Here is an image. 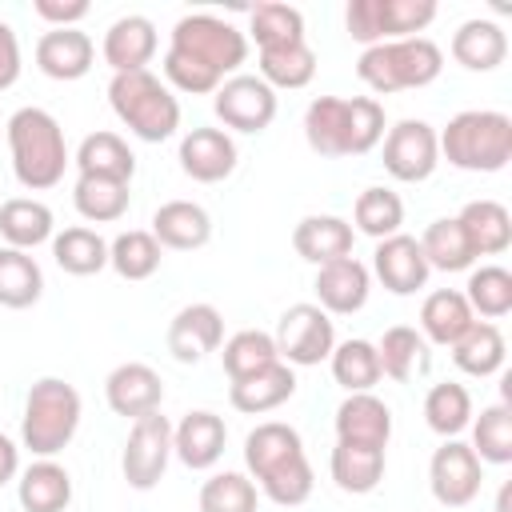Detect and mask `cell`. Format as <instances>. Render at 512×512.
<instances>
[{"instance_id":"obj_1","label":"cell","mask_w":512,"mask_h":512,"mask_svg":"<svg viewBox=\"0 0 512 512\" xmlns=\"http://www.w3.org/2000/svg\"><path fill=\"white\" fill-rule=\"evenodd\" d=\"M244 468L260 496L280 508H300L316 488L304 440L284 420H264L244 436Z\"/></svg>"},{"instance_id":"obj_2","label":"cell","mask_w":512,"mask_h":512,"mask_svg":"<svg viewBox=\"0 0 512 512\" xmlns=\"http://www.w3.org/2000/svg\"><path fill=\"white\" fill-rule=\"evenodd\" d=\"M304 140L316 156H364L384 140V104L376 96H316L304 108Z\"/></svg>"},{"instance_id":"obj_3","label":"cell","mask_w":512,"mask_h":512,"mask_svg":"<svg viewBox=\"0 0 512 512\" xmlns=\"http://www.w3.org/2000/svg\"><path fill=\"white\" fill-rule=\"evenodd\" d=\"M4 132H8L12 172H16L20 188L48 192V188H56L64 180V172L72 164V152H68L60 120L48 108H36V104L16 108L8 116V124H4Z\"/></svg>"},{"instance_id":"obj_4","label":"cell","mask_w":512,"mask_h":512,"mask_svg":"<svg viewBox=\"0 0 512 512\" xmlns=\"http://www.w3.org/2000/svg\"><path fill=\"white\" fill-rule=\"evenodd\" d=\"M440 160L460 172H500L512 160V116L496 108L456 112L440 132Z\"/></svg>"},{"instance_id":"obj_5","label":"cell","mask_w":512,"mask_h":512,"mask_svg":"<svg viewBox=\"0 0 512 512\" xmlns=\"http://www.w3.org/2000/svg\"><path fill=\"white\" fill-rule=\"evenodd\" d=\"M80 416H84L80 392L60 376H40L24 396L20 448H28L36 460L64 452L80 428Z\"/></svg>"},{"instance_id":"obj_6","label":"cell","mask_w":512,"mask_h":512,"mask_svg":"<svg viewBox=\"0 0 512 512\" xmlns=\"http://www.w3.org/2000/svg\"><path fill=\"white\" fill-rule=\"evenodd\" d=\"M440 72H444V52H440V44L428 40V36L384 40V44L364 48L360 60H356V76H360L376 96L428 88Z\"/></svg>"},{"instance_id":"obj_7","label":"cell","mask_w":512,"mask_h":512,"mask_svg":"<svg viewBox=\"0 0 512 512\" xmlns=\"http://www.w3.org/2000/svg\"><path fill=\"white\" fill-rule=\"evenodd\" d=\"M108 104L116 120L144 144H160L180 128V100L156 72H120L108 80Z\"/></svg>"},{"instance_id":"obj_8","label":"cell","mask_w":512,"mask_h":512,"mask_svg":"<svg viewBox=\"0 0 512 512\" xmlns=\"http://www.w3.org/2000/svg\"><path fill=\"white\" fill-rule=\"evenodd\" d=\"M168 48L192 56L196 64H204L212 76L228 80L240 72V64L248 60V36L224 20V16H212V12H188L172 24V40Z\"/></svg>"},{"instance_id":"obj_9","label":"cell","mask_w":512,"mask_h":512,"mask_svg":"<svg viewBox=\"0 0 512 512\" xmlns=\"http://www.w3.org/2000/svg\"><path fill=\"white\" fill-rule=\"evenodd\" d=\"M432 20H436L432 0H348L344 8V28L364 48L384 44V40L420 36Z\"/></svg>"},{"instance_id":"obj_10","label":"cell","mask_w":512,"mask_h":512,"mask_svg":"<svg viewBox=\"0 0 512 512\" xmlns=\"http://www.w3.org/2000/svg\"><path fill=\"white\" fill-rule=\"evenodd\" d=\"M272 340H276V356L288 368H312L332 356L336 324L320 304H292V308H284Z\"/></svg>"},{"instance_id":"obj_11","label":"cell","mask_w":512,"mask_h":512,"mask_svg":"<svg viewBox=\"0 0 512 512\" xmlns=\"http://www.w3.org/2000/svg\"><path fill=\"white\" fill-rule=\"evenodd\" d=\"M172 460V424L164 412H148L140 420H132L124 452H120V472L128 480V488L148 492L164 480Z\"/></svg>"},{"instance_id":"obj_12","label":"cell","mask_w":512,"mask_h":512,"mask_svg":"<svg viewBox=\"0 0 512 512\" xmlns=\"http://www.w3.org/2000/svg\"><path fill=\"white\" fill-rule=\"evenodd\" d=\"M212 108H216V120L224 124V132L256 136L276 120V92L260 76L236 72L212 92Z\"/></svg>"},{"instance_id":"obj_13","label":"cell","mask_w":512,"mask_h":512,"mask_svg":"<svg viewBox=\"0 0 512 512\" xmlns=\"http://www.w3.org/2000/svg\"><path fill=\"white\" fill-rule=\"evenodd\" d=\"M384 172L400 184H420L436 172L440 164V144H436V128L428 120H396L384 132Z\"/></svg>"},{"instance_id":"obj_14","label":"cell","mask_w":512,"mask_h":512,"mask_svg":"<svg viewBox=\"0 0 512 512\" xmlns=\"http://www.w3.org/2000/svg\"><path fill=\"white\" fill-rule=\"evenodd\" d=\"M480 484H484V464L472 452V444L452 436V440H444L432 452V460H428V488H432L436 504L464 508V504H472L480 496Z\"/></svg>"},{"instance_id":"obj_15","label":"cell","mask_w":512,"mask_h":512,"mask_svg":"<svg viewBox=\"0 0 512 512\" xmlns=\"http://www.w3.org/2000/svg\"><path fill=\"white\" fill-rule=\"evenodd\" d=\"M176 160H180V172L188 180H196V184H220V180H228L236 172L240 152H236L232 132H224V128H188L180 136Z\"/></svg>"},{"instance_id":"obj_16","label":"cell","mask_w":512,"mask_h":512,"mask_svg":"<svg viewBox=\"0 0 512 512\" xmlns=\"http://www.w3.org/2000/svg\"><path fill=\"white\" fill-rule=\"evenodd\" d=\"M104 400L116 416L140 420L148 412H160L164 404V380L152 364L144 360H124L104 376Z\"/></svg>"},{"instance_id":"obj_17","label":"cell","mask_w":512,"mask_h":512,"mask_svg":"<svg viewBox=\"0 0 512 512\" xmlns=\"http://www.w3.org/2000/svg\"><path fill=\"white\" fill-rule=\"evenodd\" d=\"M164 340H168L172 360H180V364H200L208 352H216V348L224 344V316H220L216 304H204V300L184 304V308L168 320Z\"/></svg>"},{"instance_id":"obj_18","label":"cell","mask_w":512,"mask_h":512,"mask_svg":"<svg viewBox=\"0 0 512 512\" xmlns=\"http://www.w3.org/2000/svg\"><path fill=\"white\" fill-rule=\"evenodd\" d=\"M224 444H228V424L212 408H192L184 412L180 424H172V456L192 472L216 468L224 456Z\"/></svg>"},{"instance_id":"obj_19","label":"cell","mask_w":512,"mask_h":512,"mask_svg":"<svg viewBox=\"0 0 512 512\" xmlns=\"http://www.w3.org/2000/svg\"><path fill=\"white\" fill-rule=\"evenodd\" d=\"M372 272H376V280L392 296H416L428 284V276H432V268H428V260L420 252V240L408 236V232H396L388 240H376Z\"/></svg>"},{"instance_id":"obj_20","label":"cell","mask_w":512,"mask_h":512,"mask_svg":"<svg viewBox=\"0 0 512 512\" xmlns=\"http://www.w3.org/2000/svg\"><path fill=\"white\" fill-rule=\"evenodd\" d=\"M316 304L328 312V316H352L368 304V292H372V272L368 264H360L356 256H340L332 264H320L316 268Z\"/></svg>"},{"instance_id":"obj_21","label":"cell","mask_w":512,"mask_h":512,"mask_svg":"<svg viewBox=\"0 0 512 512\" xmlns=\"http://www.w3.org/2000/svg\"><path fill=\"white\" fill-rule=\"evenodd\" d=\"M156 48H160L156 24L148 16H140V12H128V16H120V20L108 24L104 44H100V56L112 68V76H120V72H144L152 64Z\"/></svg>"},{"instance_id":"obj_22","label":"cell","mask_w":512,"mask_h":512,"mask_svg":"<svg viewBox=\"0 0 512 512\" xmlns=\"http://www.w3.org/2000/svg\"><path fill=\"white\" fill-rule=\"evenodd\" d=\"M96 64V44L84 28H48L40 40H36V68L48 76V80H80L88 76Z\"/></svg>"},{"instance_id":"obj_23","label":"cell","mask_w":512,"mask_h":512,"mask_svg":"<svg viewBox=\"0 0 512 512\" xmlns=\"http://www.w3.org/2000/svg\"><path fill=\"white\" fill-rule=\"evenodd\" d=\"M148 232L168 252H196V248H204L212 240V216L196 200H164L152 212V228Z\"/></svg>"},{"instance_id":"obj_24","label":"cell","mask_w":512,"mask_h":512,"mask_svg":"<svg viewBox=\"0 0 512 512\" xmlns=\"http://www.w3.org/2000/svg\"><path fill=\"white\" fill-rule=\"evenodd\" d=\"M352 244H356V232L344 216H332V212H312L304 216L296 228H292V248L300 260L308 264H332L340 256H352Z\"/></svg>"},{"instance_id":"obj_25","label":"cell","mask_w":512,"mask_h":512,"mask_svg":"<svg viewBox=\"0 0 512 512\" xmlns=\"http://www.w3.org/2000/svg\"><path fill=\"white\" fill-rule=\"evenodd\" d=\"M292 396H296V368H288L284 360H276V364H268V368L228 384V404L236 412H244V416L276 412Z\"/></svg>"},{"instance_id":"obj_26","label":"cell","mask_w":512,"mask_h":512,"mask_svg":"<svg viewBox=\"0 0 512 512\" xmlns=\"http://www.w3.org/2000/svg\"><path fill=\"white\" fill-rule=\"evenodd\" d=\"M336 440L388 448L392 440V408L376 392H348L336 408Z\"/></svg>"},{"instance_id":"obj_27","label":"cell","mask_w":512,"mask_h":512,"mask_svg":"<svg viewBox=\"0 0 512 512\" xmlns=\"http://www.w3.org/2000/svg\"><path fill=\"white\" fill-rule=\"evenodd\" d=\"M16 500H20L24 512H68V504H72V476H68V468L56 456L32 460L16 476Z\"/></svg>"},{"instance_id":"obj_28","label":"cell","mask_w":512,"mask_h":512,"mask_svg":"<svg viewBox=\"0 0 512 512\" xmlns=\"http://www.w3.org/2000/svg\"><path fill=\"white\" fill-rule=\"evenodd\" d=\"M452 60L468 72H496L504 60H508V32L496 24V20H464L456 32H452V44H448Z\"/></svg>"},{"instance_id":"obj_29","label":"cell","mask_w":512,"mask_h":512,"mask_svg":"<svg viewBox=\"0 0 512 512\" xmlns=\"http://www.w3.org/2000/svg\"><path fill=\"white\" fill-rule=\"evenodd\" d=\"M472 324H476V316H472V308H468L460 288H436L420 304V336H424V344L452 348Z\"/></svg>"},{"instance_id":"obj_30","label":"cell","mask_w":512,"mask_h":512,"mask_svg":"<svg viewBox=\"0 0 512 512\" xmlns=\"http://www.w3.org/2000/svg\"><path fill=\"white\" fill-rule=\"evenodd\" d=\"M328 468H332V480H336L340 492H348V496H368V492L380 488L384 468H388V456H384V448H376V444H348V440H336Z\"/></svg>"},{"instance_id":"obj_31","label":"cell","mask_w":512,"mask_h":512,"mask_svg":"<svg viewBox=\"0 0 512 512\" xmlns=\"http://www.w3.org/2000/svg\"><path fill=\"white\" fill-rule=\"evenodd\" d=\"M56 236V220H52V208L36 196H12L0 204V240L8 248H20V252H32L40 244H48Z\"/></svg>"},{"instance_id":"obj_32","label":"cell","mask_w":512,"mask_h":512,"mask_svg":"<svg viewBox=\"0 0 512 512\" xmlns=\"http://www.w3.org/2000/svg\"><path fill=\"white\" fill-rule=\"evenodd\" d=\"M72 164L80 176H104V180H124V184H132V176H136V156H132L128 140L108 128L88 132L80 140Z\"/></svg>"},{"instance_id":"obj_33","label":"cell","mask_w":512,"mask_h":512,"mask_svg":"<svg viewBox=\"0 0 512 512\" xmlns=\"http://www.w3.org/2000/svg\"><path fill=\"white\" fill-rule=\"evenodd\" d=\"M456 220H460V228H464V236H468L476 260H480V256H500V252H508V244H512V216H508V208H504L500 200H488V196L468 200V204L456 212Z\"/></svg>"},{"instance_id":"obj_34","label":"cell","mask_w":512,"mask_h":512,"mask_svg":"<svg viewBox=\"0 0 512 512\" xmlns=\"http://www.w3.org/2000/svg\"><path fill=\"white\" fill-rule=\"evenodd\" d=\"M256 76L280 92H296V88H308L312 76H316V52L308 40H296V44H276V48H260V60H256Z\"/></svg>"},{"instance_id":"obj_35","label":"cell","mask_w":512,"mask_h":512,"mask_svg":"<svg viewBox=\"0 0 512 512\" xmlns=\"http://www.w3.org/2000/svg\"><path fill=\"white\" fill-rule=\"evenodd\" d=\"M504 356H508V344H504V332L492 324V320H476L456 344H452V364L464 372V376H496L504 368Z\"/></svg>"},{"instance_id":"obj_36","label":"cell","mask_w":512,"mask_h":512,"mask_svg":"<svg viewBox=\"0 0 512 512\" xmlns=\"http://www.w3.org/2000/svg\"><path fill=\"white\" fill-rule=\"evenodd\" d=\"M52 260L68 276H96L108 268V240L96 228L72 224L52 236Z\"/></svg>"},{"instance_id":"obj_37","label":"cell","mask_w":512,"mask_h":512,"mask_svg":"<svg viewBox=\"0 0 512 512\" xmlns=\"http://www.w3.org/2000/svg\"><path fill=\"white\" fill-rule=\"evenodd\" d=\"M420 252H424L432 272H468L476 264V252H472V244H468V236H464L456 216L432 220L424 228V236H420Z\"/></svg>"},{"instance_id":"obj_38","label":"cell","mask_w":512,"mask_h":512,"mask_svg":"<svg viewBox=\"0 0 512 512\" xmlns=\"http://www.w3.org/2000/svg\"><path fill=\"white\" fill-rule=\"evenodd\" d=\"M44 296V272L32 252L20 248H0V308H32Z\"/></svg>"},{"instance_id":"obj_39","label":"cell","mask_w":512,"mask_h":512,"mask_svg":"<svg viewBox=\"0 0 512 512\" xmlns=\"http://www.w3.org/2000/svg\"><path fill=\"white\" fill-rule=\"evenodd\" d=\"M376 360H380V376L404 384V380H412V376L428 364V344H424V336H420L416 328L392 324V328H384V336L376 340Z\"/></svg>"},{"instance_id":"obj_40","label":"cell","mask_w":512,"mask_h":512,"mask_svg":"<svg viewBox=\"0 0 512 512\" xmlns=\"http://www.w3.org/2000/svg\"><path fill=\"white\" fill-rule=\"evenodd\" d=\"M72 204L88 224H116L128 204L132 192L124 180H104V176H76L72 184Z\"/></svg>"},{"instance_id":"obj_41","label":"cell","mask_w":512,"mask_h":512,"mask_svg":"<svg viewBox=\"0 0 512 512\" xmlns=\"http://www.w3.org/2000/svg\"><path fill=\"white\" fill-rule=\"evenodd\" d=\"M472 416H476L472 412V392L460 380H440V384L428 388V396H424V424L436 436H444V440L460 436L472 424Z\"/></svg>"},{"instance_id":"obj_42","label":"cell","mask_w":512,"mask_h":512,"mask_svg":"<svg viewBox=\"0 0 512 512\" xmlns=\"http://www.w3.org/2000/svg\"><path fill=\"white\" fill-rule=\"evenodd\" d=\"M160 260H164V248L148 228H128L116 240H108V268L120 280H148L156 276Z\"/></svg>"},{"instance_id":"obj_43","label":"cell","mask_w":512,"mask_h":512,"mask_svg":"<svg viewBox=\"0 0 512 512\" xmlns=\"http://www.w3.org/2000/svg\"><path fill=\"white\" fill-rule=\"evenodd\" d=\"M464 300L476 320H500L512 312V272L504 264H480L468 268Z\"/></svg>"},{"instance_id":"obj_44","label":"cell","mask_w":512,"mask_h":512,"mask_svg":"<svg viewBox=\"0 0 512 512\" xmlns=\"http://www.w3.org/2000/svg\"><path fill=\"white\" fill-rule=\"evenodd\" d=\"M400 224H404V200L392 188L372 184V188H364L356 196V204H352V232H364L372 240H388V236L400 232Z\"/></svg>"},{"instance_id":"obj_45","label":"cell","mask_w":512,"mask_h":512,"mask_svg":"<svg viewBox=\"0 0 512 512\" xmlns=\"http://www.w3.org/2000/svg\"><path fill=\"white\" fill-rule=\"evenodd\" d=\"M328 368H332V380L344 388V392H372L376 380H380V360H376V344L364 340V336H352V340H340L328 356Z\"/></svg>"},{"instance_id":"obj_46","label":"cell","mask_w":512,"mask_h":512,"mask_svg":"<svg viewBox=\"0 0 512 512\" xmlns=\"http://www.w3.org/2000/svg\"><path fill=\"white\" fill-rule=\"evenodd\" d=\"M276 360H280L276 340H272V332H260V328H240L220 344V364H224L228 380H244Z\"/></svg>"},{"instance_id":"obj_47","label":"cell","mask_w":512,"mask_h":512,"mask_svg":"<svg viewBox=\"0 0 512 512\" xmlns=\"http://www.w3.org/2000/svg\"><path fill=\"white\" fill-rule=\"evenodd\" d=\"M472 452L480 464H512V404H488L480 416H472Z\"/></svg>"},{"instance_id":"obj_48","label":"cell","mask_w":512,"mask_h":512,"mask_svg":"<svg viewBox=\"0 0 512 512\" xmlns=\"http://www.w3.org/2000/svg\"><path fill=\"white\" fill-rule=\"evenodd\" d=\"M256 40V48H276V44H296L304 40V12L292 4H276L264 0L248 12V32Z\"/></svg>"},{"instance_id":"obj_49","label":"cell","mask_w":512,"mask_h":512,"mask_svg":"<svg viewBox=\"0 0 512 512\" xmlns=\"http://www.w3.org/2000/svg\"><path fill=\"white\" fill-rule=\"evenodd\" d=\"M200 512H256L260 504V488L252 484L248 472H212L204 484H200V496H196Z\"/></svg>"},{"instance_id":"obj_50","label":"cell","mask_w":512,"mask_h":512,"mask_svg":"<svg viewBox=\"0 0 512 512\" xmlns=\"http://www.w3.org/2000/svg\"><path fill=\"white\" fill-rule=\"evenodd\" d=\"M160 68H164V84L176 88V92H188V96H212V92L224 84L220 76H212L204 64H196L192 56H184V52H176V48L164 52Z\"/></svg>"},{"instance_id":"obj_51","label":"cell","mask_w":512,"mask_h":512,"mask_svg":"<svg viewBox=\"0 0 512 512\" xmlns=\"http://www.w3.org/2000/svg\"><path fill=\"white\" fill-rule=\"evenodd\" d=\"M32 12L52 28H80V20L92 8H88V0H32Z\"/></svg>"},{"instance_id":"obj_52","label":"cell","mask_w":512,"mask_h":512,"mask_svg":"<svg viewBox=\"0 0 512 512\" xmlns=\"http://www.w3.org/2000/svg\"><path fill=\"white\" fill-rule=\"evenodd\" d=\"M20 40L8 20H0V92H8L20 80Z\"/></svg>"},{"instance_id":"obj_53","label":"cell","mask_w":512,"mask_h":512,"mask_svg":"<svg viewBox=\"0 0 512 512\" xmlns=\"http://www.w3.org/2000/svg\"><path fill=\"white\" fill-rule=\"evenodd\" d=\"M20 476V448H16V440L12 436H4L0 432V488L4 484H12Z\"/></svg>"},{"instance_id":"obj_54","label":"cell","mask_w":512,"mask_h":512,"mask_svg":"<svg viewBox=\"0 0 512 512\" xmlns=\"http://www.w3.org/2000/svg\"><path fill=\"white\" fill-rule=\"evenodd\" d=\"M508 500H512V484H500V496H496V512H508Z\"/></svg>"}]
</instances>
